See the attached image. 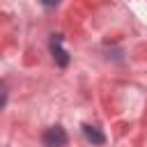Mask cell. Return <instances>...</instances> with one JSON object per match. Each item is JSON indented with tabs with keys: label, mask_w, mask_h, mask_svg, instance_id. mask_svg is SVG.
<instances>
[{
	"label": "cell",
	"mask_w": 147,
	"mask_h": 147,
	"mask_svg": "<svg viewBox=\"0 0 147 147\" xmlns=\"http://www.w3.org/2000/svg\"><path fill=\"white\" fill-rule=\"evenodd\" d=\"M41 142H44V147H64L67 145V131L60 124L48 126L41 136Z\"/></svg>",
	"instance_id": "cell-1"
},
{
	"label": "cell",
	"mask_w": 147,
	"mask_h": 147,
	"mask_svg": "<svg viewBox=\"0 0 147 147\" xmlns=\"http://www.w3.org/2000/svg\"><path fill=\"white\" fill-rule=\"evenodd\" d=\"M51 53H53L55 64H60V67L69 64V53L62 48V34H53L51 37Z\"/></svg>",
	"instance_id": "cell-2"
},
{
	"label": "cell",
	"mask_w": 147,
	"mask_h": 147,
	"mask_svg": "<svg viewBox=\"0 0 147 147\" xmlns=\"http://www.w3.org/2000/svg\"><path fill=\"white\" fill-rule=\"evenodd\" d=\"M80 129H83V136H85L87 142H92V145H103V142H106V136L101 133L99 126H94V124H83Z\"/></svg>",
	"instance_id": "cell-3"
},
{
	"label": "cell",
	"mask_w": 147,
	"mask_h": 147,
	"mask_svg": "<svg viewBox=\"0 0 147 147\" xmlns=\"http://www.w3.org/2000/svg\"><path fill=\"white\" fill-rule=\"evenodd\" d=\"M60 2H62V0H41V5H44V7H48V9H53V7H57Z\"/></svg>",
	"instance_id": "cell-4"
}]
</instances>
